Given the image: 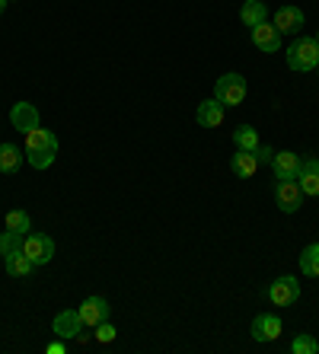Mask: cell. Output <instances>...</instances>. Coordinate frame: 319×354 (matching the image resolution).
Instances as JSON below:
<instances>
[{
	"mask_svg": "<svg viewBox=\"0 0 319 354\" xmlns=\"http://www.w3.org/2000/svg\"><path fill=\"white\" fill-rule=\"evenodd\" d=\"M57 157V134L48 128H35L26 134V160L33 163V169H48Z\"/></svg>",
	"mask_w": 319,
	"mask_h": 354,
	"instance_id": "6da1fadb",
	"label": "cell"
},
{
	"mask_svg": "<svg viewBox=\"0 0 319 354\" xmlns=\"http://www.w3.org/2000/svg\"><path fill=\"white\" fill-rule=\"evenodd\" d=\"M319 64V45L313 35H303V39H294L287 45V67L297 71V74H307V71H316Z\"/></svg>",
	"mask_w": 319,
	"mask_h": 354,
	"instance_id": "7a4b0ae2",
	"label": "cell"
},
{
	"mask_svg": "<svg viewBox=\"0 0 319 354\" xmlns=\"http://www.w3.org/2000/svg\"><path fill=\"white\" fill-rule=\"evenodd\" d=\"M246 93H249V86H246L243 74H224L214 83V99H217L221 106H239L246 99Z\"/></svg>",
	"mask_w": 319,
	"mask_h": 354,
	"instance_id": "3957f363",
	"label": "cell"
},
{
	"mask_svg": "<svg viewBox=\"0 0 319 354\" xmlns=\"http://www.w3.org/2000/svg\"><path fill=\"white\" fill-rule=\"evenodd\" d=\"M23 252L33 259L35 268H39V265H48L51 259H55V239H51L48 233H26Z\"/></svg>",
	"mask_w": 319,
	"mask_h": 354,
	"instance_id": "277c9868",
	"label": "cell"
},
{
	"mask_svg": "<svg viewBox=\"0 0 319 354\" xmlns=\"http://www.w3.org/2000/svg\"><path fill=\"white\" fill-rule=\"evenodd\" d=\"M268 300L275 306H294L300 300V281L294 274H281L268 284Z\"/></svg>",
	"mask_w": 319,
	"mask_h": 354,
	"instance_id": "5b68a950",
	"label": "cell"
},
{
	"mask_svg": "<svg viewBox=\"0 0 319 354\" xmlns=\"http://www.w3.org/2000/svg\"><path fill=\"white\" fill-rule=\"evenodd\" d=\"M275 205L284 211V214H297L303 205V192L297 185V179H278L275 182Z\"/></svg>",
	"mask_w": 319,
	"mask_h": 354,
	"instance_id": "8992f818",
	"label": "cell"
},
{
	"mask_svg": "<svg viewBox=\"0 0 319 354\" xmlns=\"http://www.w3.org/2000/svg\"><path fill=\"white\" fill-rule=\"evenodd\" d=\"M77 313H80L83 326H93L96 329L99 322H106L109 313H112V306H109L106 297H86L80 306H77Z\"/></svg>",
	"mask_w": 319,
	"mask_h": 354,
	"instance_id": "52a82bcc",
	"label": "cell"
},
{
	"mask_svg": "<svg viewBox=\"0 0 319 354\" xmlns=\"http://www.w3.org/2000/svg\"><path fill=\"white\" fill-rule=\"evenodd\" d=\"M253 32V45L259 51H265V55H275V51H281V32L275 29V23H259V26H253L249 29Z\"/></svg>",
	"mask_w": 319,
	"mask_h": 354,
	"instance_id": "ba28073f",
	"label": "cell"
},
{
	"mask_svg": "<svg viewBox=\"0 0 319 354\" xmlns=\"http://www.w3.org/2000/svg\"><path fill=\"white\" fill-rule=\"evenodd\" d=\"M10 124L23 134L35 131V128H39V109H35L33 102H17V106L10 109Z\"/></svg>",
	"mask_w": 319,
	"mask_h": 354,
	"instance_id": "9c48e42d",
	"label": "cell"
},
{
	"mask_svg": "<svg viewBox=\"0 0 319 354\" xmlns=\"http://www.w3.org/2000/svg\"><path fill=\"white\" fill-rule=\"evenodd\" d=\"M51 329H55L57 338H74L77 342V335H80L86 326H83V319H80L77 310H61V313L55 316V322H51Z\"/></svg>",
	"mask_w": 319,
	"mask_h": 354,
	"instance_id": "30bf717a",
	"label": "cell"
},
{
	"mask_svg": "<svg viewBox=\"0 0 319 354\" xmlns=\"http://www.w3.org/2000/svg\"><path fill=\"white\" fill-rule=\"evenodd\" d=\"M281 329H284V326H281V316H275V313H259L253 319V338L255 342H275V338L281 335Z\"/></svg>",
	"mask_w": 319,
	"mask_h": 354,
	"instance_id": "8fae6325",
	"label": "cell"
},
{
	"mask_svg": "<svg viewBox=\"0 0 319 354\" xmlns=\"http://www.w3.org/2000/svg\"><path fill=\"white\" fill-rule=\"evenodd\" d=\"M300 163H303V157H300V153H294V150H281V153H275V157H271L275 179H297Z\"/></svg>",
	"mask_w": 319,
	"mask_h": 354,
	"instance_id": "7c38bea8",
	"label": "cell"
},
{
	"mask_svg": "<svg viewBox=\"0 0 319 354\" xmlns=\"http://www.w3.org/2000/svg\"><path fill=\"white\" fill-rule=\"evenodd\" d=\"M297 185H300L303 195L316 198L319 195V157H307L300 163V173H297Z\"/></svg>",
	"mask_w": 319,
	"mask_h": 354,
	"instance_id": "4fadbf2b",
	"label": "cell"
},
{
	"mask_svg": "<svg viewBox=\"0 0 319 354\" xmlns=\"http://www.w3.org/2000/svg\"><path fill=\"white\" fill-rule=\"evenodd\" d=\"M303 23H307V17H303V10L300 7H278L275 10V29H278L281 35L284 32H300Z\"/></svg>",
	"mask_w": 319,
	"mask_h": 354,
	"instance_id": "5bb4252c",
	"label": "cell"
},
{
	"mask_svg": "<svg viewBox=\"0 0 319 354\" xmlns=\"http://www.w3.org/2000/svg\"><path fill=\"white\" fill-rule=\"evenodd\" d=\"M224 112H227V106H221L217 99H205L195 109V122L201 128H217V124H224Z\"/></svg>",
	"mask_w": 319,
	"mask_h": 354,
	"instance_id": "9a60e30c",
	"label": "cell"
},
{
	"mask_svg": "<svg viewBox=\"0 0 319 354\" xmlns=\"http://www.w3.org/2000/svg\"><path fill=\"white\" fill-rule=\"evenodd\" d=\"M230 169H233L239 179L255 176V169H259V157H255V150H237V153L230 157Z\"/></svg>",
	"mask_w": 319,
	"mask_h": 354,
	"instance_id": "2e32d148",
	"label": "cell"
},
{
	"mask_svg": "<svg viewBox=\"0 0 319 354\" xmlns=\"http://www.w3.org/2000/svg\"><path fill=\"white\" fill-rule=\"evenodd\" d=\"M3 262H7V274H13V278H29L33 274V259L26 256L23 249H17V252H10V256H3Z\"/></svg>",
	"mask_w": 319,
	"mask_h": 354,
	"instance_id": "e0dca14e",
	"label": "cell"
},
{
	"mask_svg": "<svg viewBox=\"0 0 319 354\" xmlns=\"http://www.w3.org/2000/svg\"><path fill=\"white\" fill-rule=\"evenodd\" d=\"M239 19H243V26H259L268 19V7H265V0H246L243 10H239Z\"/></svg>",
	"mask_w": 319,
	"mask_h": 354,
	"instance_id": "ac0fdd59",
	"label": "cell"
},
{
	"mask_svg": "<svg viewBox=\"0 0 319 354\" xmlns=\"http://www.w3.org/2000/svg\"><path fill=\"white\" fill-rule=\"evenodd\" d=\"M23 150L17 147V144H0V173H17L19 166H23Z\"/></svg>",
	"mask_w": 319,
	"mask_h": 354,
	"instance_id": "d6986e66",
	"label": "cell"
},
{
	"mask_svg": "<svg viewBox=\"0 0 319 354\" xmlns=\"http://www.w3.org/2000/svg\"><path fill=\"white\" fill-rule=\"evenodd\" d=\"M7 230L19 233V236H26V233H33V217L26 214L23 207H17V211H7Z\"/></svg>",
	"mask_w": 319,
	"mask_h": 354,
	"instance_id": "ffe728a7",
	"label": "cell"
},
{
	"mask_svg": "<svg viewBox=\"0 0 319 354\" xmlns=\"http://www.w3.org/2000/svg\"><path fill=\"white\" fill-rule=\"evenodd\" d=\"M233 144H237V150H259V131L253 124H239L233 131Z\"/></svg>",
	"mask_w": 319,
	"mask_h": 354,
	"instance_id": "44dd1931",
	"label": "cell"
},
{
	"mask_svg": "<svg viewBox=\"0 0 319 354\" xmlns=\"http://www.w3.org/2000/svg\"><path fill=\"white\" fill-rule=\"evenodd\" d=\"M300 272L307 278H319V243H313L300 252Z\"/></svg>",
	"mask_w": 319,
	"mask_h": 354,
	"instance_id": "7402d4cb",
	"label": "cell"
},
{
	"mask_svg": "<svg viewBox=\"0 0 319 354\" xmlns=\"http://www.w3.org/2000/svg\"><path fill=\"white\" fill-rule=\"evenodd\" d=\"M23 239H26V236H19V233L3 230V233H0V256H10V252L23 249Z\"/></svg>",
	"mask_w": 319,
	"mask_h": 354,
	"instance_id": "603a6c76",
	"label": "cell"
},
{
	"mask_svg": "<svg viewBox=\"0 0 319 354\" xmlns=\"http://www.w3.org/2000/svg\"><path fill=\"white\" fill-rule=\"evenodd\" d=\"M291 351H294V354H316L319 351V342L313 335H307V332H303V335H297L294 342H291Z\"/></svg>",
	"mask_w": 319,
	"mask_h": 354,
	"instance_id": "cb8c5ba5",
	"label": "cell"
},
{
	"mask_svg": "<svg viewBox=\"0 0 319 354\" xmlns=\"http://www.w3.org/2000/svg\"><path fill=\"white\" fill-rule=\"evenodd\" d=\"M115 335H118V332H115V326L112 322H99L96 326V342H102V345H109V342H115Z\"/></svg>",
	"mask_w": 319,
	"mask_h": 354,
	"instance_id": "d4e9b609",
	"label": "cell"
},
{
	"mask_svg": "<svg viewBox=\"0 0 319 354\" xmlns=\"http://www.w3.org/2000/svg\"><path fill=\"white\" fill-rule=\"evenodd\" d=\"M255 157H259V163H271V157H275V150H271L268 144H259V150H255Z\"/></svg>",
	"mask_w": 319,
	"mask_h": 354,
	"instance_id": "484cf974",
	"label": "cell"
},
{
	"mask_svg": "<svg viewBox=\"0 0 319 354\" xmlns=\"http://www.w3.org/2000/svg\"><path fill=\"white\" fill-rule=\"evenodd\" d=\"M45 351H48V354H64V342L57 338V342H51V345L45 348Z\"/></svg>",
	"mask_w": 319,
	"mask_h": 354,
	"instance_id": "4316f807",
	"label": "cell"
},
{
	"mask_svg": "<svg viewBox=\"0 0 319 354\" xmlns=\"http://www.w3.org/2000/svg\"><path fill=\"white\" fill-rule=\"evenodd\" d=\"M3 10H7V0H0V13H3Z\"/></svg>",
	"mask_w": 319,
	"mask_h": 354,
	"instance_id": "83f0119b",
	"label": "cell"
},
{
	"mask_svg": "<svg viewBox=\"0 0 319 354\" xmlns=\"http://www.w3.org/2000/svg\"><path fill=\"white\" fill-rule=\"evenodd\" d=\"M316 45H319V32H316Z\"/></svg>",
	"mask_w": 319,
	"mask_h": 354,
	"instance_id": "f1b7e54d",
	"label": "cell"
},
{
	"mask_svg": "<svg viewBox=\"0 0 319 354\" xmlns=\"http://www.w3.org/2000/svg\"><path fill=\"white\" fill-rule=\"evenodd\" d=\"M316 71H319V64H316Z\"/></svg>",
	"mask_w": 319,
	"mask_h": 354,
	"instance_id": "f546056e",
	"label": "cell"
}]
</instances>
